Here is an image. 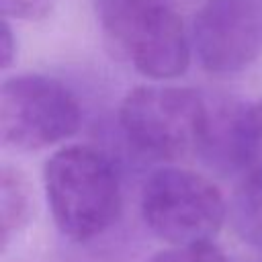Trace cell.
Listing matches in <instances>:
<instances>
[{
	"instance_id": "1",
	"label": "cell",
	"mask_w": 262,
	"mask_h": 262,
	"mask_svg": "<svg viewBox=\"0 0 262 262\" xmlns=\"http://www.w3.org/2000/svg\"><path fill=\"white\" fill-rule=\"evenodd\" d=\"M43 186L57 229L88 242L104 233L121 213V182L113 162L90 145H66L43 168Z\"/></svg>"
},
{
	"instance_id": "2",
	"label": "cell",
	"mask_w": 262,
	"mask_h": 262,
	"mask_svg": "<svg viewBox=\"0 0 262 262\" xmlns=\"http://www.w3.org/2000/svg\"><path fill=\"white\" fill-rule=\"evenodd\" d=\"M106 37L145 78L172 80L190 63V41L170 0H98Z\"/></svg>"
},
{
	"instance_id": "3",
	"label": "cell",
	"mask_w": 262,
	"mask_h": 262,
	"mask_svg": "<svg viewBox=\"0 0 262 262\" xmlns=\"http://www.w3.org/2000/svg\"><path fill=\"white\" fill-rule=\"evenodd\" d=\"M211 123L205 98L184 86L147 84L125 94L119 125L127 141L154 158H178L201 149Z\"/></svg>"
},
{
	"instance_id": "4",
	"label": "cell",
	"mask_w": 262,
	"mask_h": 262,
	"mask_svg": "<svg viewBox=\"0 0 262 262\" xmlns=\"http://www.w3.org/2000/svg\"><path fill=\"white\" fill-rule=\"evenodd\" d=\"M225 213L221 190L203 174L186 168H160L149 174L141 190L145 225L172 246L211 242Z\"/></svg>"
},
{
	"instance_id": "5",
	"label": "cell",
	"mask_w": 262,
	"mask_h": 262,
	"mask_svg": "<svg viewBox=\"0 0 262 262\" xmlns=\"http://www.w3.org/2000/svg\"><path fill=\"white\" fill-rule=\"evenodd\" d=\"M82 123L76 94L55 78L18 74L0 88V137L20 151H35L72 137Z\"/></svg>"
},
{
	"instance_id": "6",
	"label": "cell",
	"mask_w": 262,
	"mask_h": 262,
	"mask_svg": "<svg viewBox=\"0 0 262 262\" xmlns=\"http://www.w3.org/2000/svg\"><path fill=\"white\" fill-rule=\"evenodd\" d=\"M190 43L211 74L246 70L262 51V0H207L192 18Z\"/></svg>"
},
{
	"instance_id": "7",
	"label": "cell",
	"mask_w": 262,
	"mask_h": 262,
	"mask_svg": "<svg viewBox=\"0 0 262 262\" xmlns=\"http://www.w3.org/2000/svg\"><path fill=\"white\" fill-rule=\"evenodd\" d=\"M223 168L237 172L244 186L262 190V100L233 113Z\"/></svg>"
},
{
	"instance_id": "8",
	"label": "cell",
	"mask_w": 262,
	"mask_h": 262,
	"mask_svg": "<svg viewBox=\"0 0 262 262\" xmlns=\"http://www.w3.org/2000/svg\"><path fill=\"white\" fill-rule=\"evenodd\" d=\"M31 217V192L25 176L12 168L2 166L0 172V223L2 246L6 248L12 235H16Z\"/></svg>"
},
{
	"instance_id": "9",
	"label": "cell",
	"mask_w": 262,
	"mask_h": 262,
	"mask_svg": "<svg viewBox=\"0 0 262 262\" xmlns=\"http://www.w3.org/2000/svg\"><path fill=\"white\" fill-rule=\"evenodd\" d=\"M233 221L244 239L262 248V190L244 186L233 205Z\"/></svg>"
},
{
	"instance_id": "10",
	"label": "cell",
	"mask_w": 262,
	"mask_h": 262,
	"mask_svg": "<svg viewBox=\"0 0 262 262\" xmlns=\"http://www.w3.org/2000/svg\"><path fill=\"white\" fill-rule=\"evenodd\" d=\"M147 262H227V258L213 242H203L188 246H172L168 250L158 252Z\"/></svg>"
},
{
	"instance_id": "11",
	"label": "cell",
	"mask_w": 262,
	"mask_h": 262,
	"mask_svg": "<svg viewBox=\"0 0 262 262\" xmlns=\"http://www.w3.org/2000/svg\"><path fill=\"white\" fill-rule=\"evenodd\" d=\"M4 18H20V20H41L51 8L53 0H0Z\"/></svg>"
},
{
	"instance_id": "12",
	"label": "cell",
	"mask_w": 262,
	"mask_h": 262,
	"mask_svg": "<svg viewBox=\"0 0 262 262\" xmlns=\"http://www.w3.org/2000/svg\"><path fill=\"white\" fill-rule=\"evenodd\" d=\"M0 49H2V68H8L14 59L16 53V43L12 37V29L8 25V18L2 20V39H0Z\"/></svg>"
}]
</instances>
